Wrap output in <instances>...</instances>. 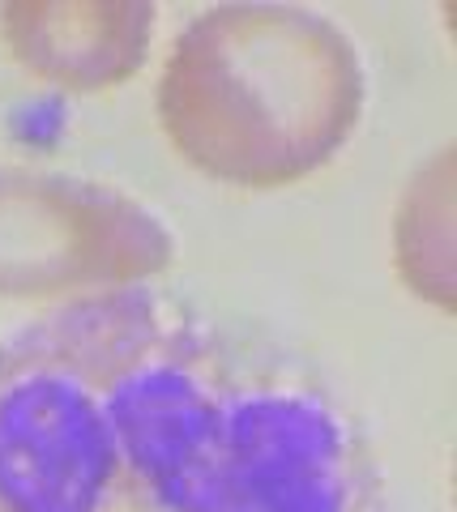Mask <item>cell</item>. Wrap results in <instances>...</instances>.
Returning <instances> with one entry per match:
<instances>
[{"label":"cell","mask_w":457,"mask_h":512,"mask_svg":"<svg viewBox=\"0 0 457 512\" xmlns=\"http://www.w3.org/2000/svg\"><path fill=\"white\" fill-rule=\"evenodd\" d=\"M13 60L39 82L94 94L124 86L146 64L154 5L146 0H13L0 9Z\"/></svg>","instance_id":"obj_4"},{"label":"cell","mask_w":457,"mask_h":512,"mask_svg":"<svg viewBox=\"0 0 457 512\" xmlns=\"http://www.w3.org/2000/svg\"><path fill=\"white\" fill-rule=\"evenodd\" d=\"M364 116V60L299 5H218L188 22L159 77V124L188 167L235 188L321 171Z\"/></svg>","instance_id":"obj_2"},{"label":"cell","mask_w":457,"mask_h":512,"mask_svg":"<svg viewBox=\"0 0 457 512\" xmlns=\"http://www.w3.org/2000/svg\"><path fill=\"white\" fill-rule=\"evenodd\" d=\"M0 512H389V491L299 350L124 286L0 342Z\"/></svg>","instance_id":"obj_1"},{"label":"cell","mask_w":457,"mask_h":512,"mask_svg":"<svg viewBox=\"0 0 457 512\" xmlns=\"http://www.w3.org/2000/svg\"><path fill=\"white\" fill-rule=\"evenodd\" d=\"M453 158L449 150L428 163L398 214V265L423 299L453 303Z\"/></svg>","instance_id":"obj_5"},{"label":"cell","mask_w":457,"mask_h":512,"mask_svg":"<svg viewBox=\"0 0 457 512\" xmlns=\"http://www.w3.org/2000/svg\"><path fill=\"white\" fill-rule=\"evenodd\" d=\"M171 256V231L124 192L0 167V299L124 291L159 278Z\"/></svg>","instance_id":"obj_3"}]
</instances>
